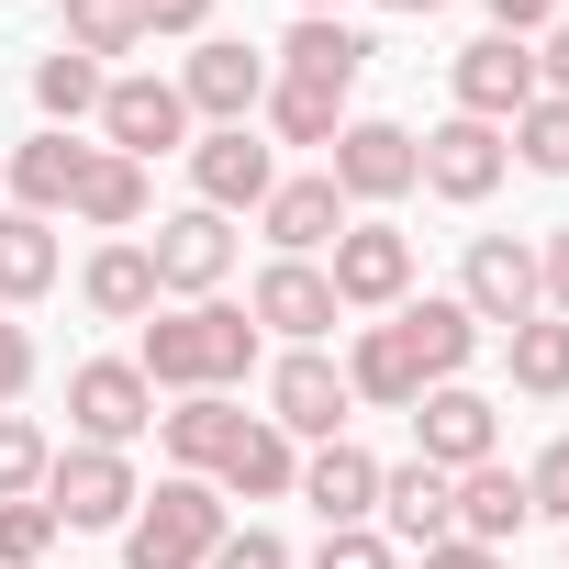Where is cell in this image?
<instances>
[{
    "label": "cell",
    "mask_w": 569,
    "mask_h": 569,
    "mask_svg": "<svg viewBox=\"0 0 569 569\" xmlns=\"http://www.w3.org/2000/svg\"><path fill=\"white\" fill-rule=\"evenodd\" d=\"M146 391H234L246 369H257V313H234V302H179V313H157L146 325Z\"/></svg>",
    "instance_id": "cell-1"
},
{
    "label": "cell",
    "mask_w": 569,
    "mask_h": 569,
    "mask_svg": "<svg viewBox=\"0 0 569 569\" xmlns=\"http://www.w3.org/2000/svg\"><path fill=\"white\" fill-rule=\"evenodd\" d=\"M223 536H234V525H223V491L190 480V469H168V480L146 491V513L123 525V569H212Z\"/></svg>",
    "instance_id": "cell-2"
},
{
    "label": "cell",
    "mask_w": 569,
    "mask_h": 569,
    "mask_svg": "<svg viewBox=\"0 0 569 569\" xmlns=\"http://www.w3.org/2000/svg\"><path fill=\"white\" fill-rule=\"evenodd\" d=\"M46 513H57V536L79 525V536H112V525H134V458L123 447H57V469H46V491H34Z\"/></svg>",
    "instance_id": "cell-3"
},
{
    "label": "cell",
    "mask_w": 569,
    "mask_h": 569,
    "mask_svg": "<svg viewBox=\"0 0 569 569\" xmlns=\"http://www.w3.org/2000/svg\"><path fill=\"white\" fill-rule=\"evenodd\" d=\"M502 168H513V146H502V123H469V112H447L436 134H413V179L436 190V201H491L502 190Z\"/></svg>",
    "instance_id": "cell-4"
},
{
    "label": "cell",
    "mask_w": 569,
    "mask_h": 569,
    "mask_svg": "<svg viewBox=\"0 0 569 569\" xmlns=\"http://www.w3.org/2000/svg\"><path fill=\"white\" fill-rule=\"evenodd\" d=\"M347 413H358V391H347V369H336L325 347H291V358L268 369V425L291 436V447H302V436H313V447H336V436H347Z\"/></svg>",
    "instance_id": "cell-5"
},
{
    "label": "cell",
    "mask_w": 569,
    "mask_h": 569,
    "mask_svg": "<svg viewBox=\"0 0 569 569\" xmlns=\"http://www.w3.org/2000/svg\"><path fill=\"white\" fill-rule=\"evenodd\" d=\"M146 268H157V302H212L223 279H234V223L190 201V212H168V223H157Z\"/></svg>",
    "instance_id": "cell-6"
},
{
    "label": "cell",
    "mask_w": 569,
    "mask_h": 569,
    "mask_svg": "<svg viewBox=\"0 0 569 569\" xmlns=\"http://www.w3.org/2000/svg\"><path fill=\"white\" fill-rule=\"evenodd\" d=\"M190 190H201V212H257L268 190H279V146L257 134V123H212L201 146H190Z\"/></svg>",
    "instance_id": "cell-7"
},
{
    "label": "cell",
    "mask_w": 569,
    "mask_h": 569,
    "mask_svg": "<svg viewBox=\"0 0 569 569\" xmlns=\"http://www.w3.org/2000/svg\"><path fill=\"white\" fill-rule=\"evenodd\" d=\"M325 279H336L347 313H402V302H413V234H402V223H347Z\"/></svg>",
    "instance_id": "cell-8"
},
{
    "label": "cell",
    "mask_w": 569,
    "mask_h": 569,
    "mask_svg": "<svg viewBox=\"0 0 569 569\" xmlns=\"http://www.w3.org/2000/svg\"><path fill=\"white\" fill-rule=\"evenodd\" d=\"M458 302H469V325H536L547 302H536V246L525 234H469V257H458Z\"/></svg>",
    "instance_id": "cell-9"
},
{
    "label": "cell",
    "mask_w": 569,
    "mask_h": 569,
    "mask_svg": "<svg viewBox=\"0 0 569 569\" xmlns=\"http://www.w3.org/2000/svg\"><path fill=\"white\" fill-rule=\"evenodd\" d=\"M68 425H79V447H134V436L157 425L146 369H134V358H90V369H68Z\"/></svg>",
    "instance_id": "cell-10"
},
{
    "label": "cell",
    "mask_w": 569,
    "mask_h": 569,
    "mask_svg": "<svg viewBox=\"0 0 569 569\" xmlns=\"http://www.w3.org/2000/svg\"><path fill=\"white\" fill-rule=\"evenodd\" d=\"M246 313H257V336H291V347H325L336 336V279L313 268V257H268L257 268V291H246Z\"/></svg>",
    "instance_id": "cell-11"
},
{
    "label": "cell",
    "mask_w": 569,
    "mask_h": 569,
    "mask_svg": "<svg viewBox=\"0 0 569 569\" xmlns=\"http://www.w3.org/2000/svg\"><path fill=\"white\" fill-rule=\"evenodd\" d=\"M101 146L134 157V168L168 157V146H190V101H179V79H146V68L112 79V90H101Z\"/></svg>",
    "instance_id": "cell-12"
},
{
    "label": "cell",
    "mask_w": 569,
    "mask_h": 569,
    "mask_svg": "<svg viewBox=\"0 0 569 569\" xmlns=\"http://www.w3.org/2000/svg\"><path fill=\"white\" fill-rule=\"evenodd\" d=\"M491 436H502V413H491L469 380H436V391L413 402V458H425V469H447V480H458V469H480V458H491Z\"/></svg>",
    "instance_id": "cell-13"
},
{
    "label": "cell",
    "mask_w": 569,
    "mask_h": 569,
    "mask_svg": "<svg viewBox=\"0 0 569 569\" xmlns=\"http://www.w3.org/2000/svg\"><path fill=\"white\" fill-rule=\"evenodd\" d=\"M325 179L347 190V201H402L413 190V134L402 123H336V146H325Z\"/></svg>",
    "instance_id": "cell-14"
},
{
    "label": "cell",
    "mask_w": 569,
    "mask_h": 569,
    "mask_svg": "<svg viewBox=\"0 0 569 569\" xmlns=\"http://www.w3.org/2000/svg\"><path fill=\"white\" fill-rule=\"evenodd\" d=\"M179 101H190L201 123H246V112L268 101V57L234 46V34H201V57L179 68Z\"/></svg>",
    "instance_id": "cell-15"
},
{
    "label": "cell",
    "mask_w": 569,
    "mask_h": 569,
    "mask_svg": "<svg viewBox=\"0 0 569 569\" xmlns=\"http://www.w3.org/2000/svg\"><path fill=\"white\" fill-rule=\"evenodd\" d=\"M458 112L469 123H513L525 101H536V46H513V34H480V46H458Z\"/></svg>",
    "instance_id": "cell-16"
},
{
    "label": "cell",
    "mask_w": 569,
    "mask_h": 569,
    "mask_svg": "<svg viewBox=\"0 0 569 569\" xmlns=\"http://www.w3.org/2000/svg\"><path fill=\"white\" fill-rule=\"evenodd\" d=\"M358 68H369V34H358V23H336V12H302L291 34H279V68H268V79H302V90L347 101V90H358Z\"/></svg>",
    "instance_id": "cell-17"
},
{
    "label": "cell",
    "mask_w": 569,
    "mask_h": 569,
    "mask_svg": "<svg viewBox=\"0 0 569 569\" xmlns=\"http://www.w3.org/2000/svg\"><path fill=\"white\" fill-rule=\"evenodd\" d=\"M380 525H391L402 547H447V536H458V480H447V469H425V458L380 469Z\"/></svg>",
    "instance_id": "cell-18"
},
{
    "label": "cell",
    "mask_w": 569,
    "mask_h": 569,
    "mask_svg": "<svg viewBox=\"0 0 569 569\" xmlns=\"http://www.w3.org/2000/svg\"><path fill=\"white\" fill-rule=\"evenodd\" d=\"M391 325H402V347H413L425 391H436V380H458V369L480 358V325H469V302H458V291H425V302H402Z\"/></svg>",
    "instance_id": "cell-19"
},
{
    "label": "cell",
    "mask_w": 569,
    "mask_h": 569,
    "mask_svg": "<svg viewBox=\"0 0 569 569\" xmlns=\"http://www.w3.org/2000/svg\"><path fill=\"white\" fill-rule=\"evenodd\" d=\"M302 502L325 513V536H336V525H369V513H380V458L347 447V436L313 447V458H302Z\"/></svg>",
    "instance_id": "cell-20"
},
{
    "label": "cell",
    "mask_w": 569,
    "mask_h": 569,
    "mask_svg": "<svg viewBox=\"0 0 569 569\" xmlns=\"http://www.w3.org/2000/svg\"><path fill=\"white\" fill-rule=\"evenodd\" d=\"M257 223H268L279 257H313V246L347 234V190H336V179H279V190L257 201Z\"/></svg>",
    "instance_id": "cell-21"
},
{
    "label": "cell",
    "mask_w": 569,
    "mask_h": 569,
    "mask_svg": "<svg viewBox=\"0 0 569 569\" xmlns=\"http://www.w3.org/2000/svg\"><path fill=\"white\" fill-rule=\"evenodd\" d=\"M246 425H257V413H234L223 391H190L179 413H157V447H168V458H179L190 480H212V469L234 458V436H246Z\"/></svg>",
    "instance_id": "cell-22"
},
{
    "label": "cell",
    "mask_w": 569,
    "mask_h": 569,
    "mask_svg": "<svg viewBox=\"0 0 569 569\" xmlns=\"http://www.w3.org/2000/svg\"><path fill=\"white\" fill-rule=\"evenodd\" d=\"M212 491H234V502H291V491H302V447L257 413V425L234 436V458L212 469Z\"/></svg>",
    "instance_id": "cell-23"
},
{
    "label": "cell",
    "mask_w": 569,
    "mask_h": 569,
    "mask_svg": "<svg viewBox=\"0 0 569 569\" xmlns=\"http://www.w3.org/2000/svg\"><path fill=\"white\" fill-rule=\"evenodd\" d=\"M79 302H90L101 325H146V313H157V268H146L134 234H112V246L79 268Z\"/></svg>",
    "instance_id": "cell-24"
},
{
    "label": "cell",
    "mask_w": 569,
    "mask_h": 569,
    "mask_svg": "<svg viewBox=\"0 0 569 569\" xmlns=\"http://www.w3.org/2000/svg\"><path fill=\"white\" fill-rule=\"evenodd\" d=\"M525 469H502V458H480V469H458V536L469 547H502V536H525Z\"/></svg>",
    "instance_id": "cell-25"
},
{
    "label": "cell",
    "mask_w": 569,
    "mask_h": 569,
    "mask_svg": "<svg viewBox=\"0 0 569 569\" xmlns=\"http://www.w3.org/2000/svg\"><path fill=\"white\" fill-rule=\"evenodd\" d=\"M79 168H90V146H68V134H34V146H12V212H68L79 201Z\"/></svg>",
    "instance_id": "cell-26"
},
{
    "label": "cell",
    "mask_w": 569,
    "mask_h": 569,
    "mask_svg": "<svg viewBox=\"0 0 569 569\" xmlns=\"http://www.w3.org/2000/svg\"><path fill=\"white\" fill-rule=\"evenodd\" d=\"M90 234H134L146 223V168L134 157H112V146H90V168H79V201H68Z\"/></svg>",
    "instance_id": "cell-27"
},
{
    "label": "cell",
    "mask_w": 569,
    "mask_h": 569,
    "mask_svg": "<svg viewBox=\"0 0 569 569\" xmlns=\"http://www.w3.org/2000/svg\"><path fill=\"white\" fill-rule=\"evenodd\" d=\"M347 391H358V402H380V413H413V402H425V369H413L402 325H369V336H358V358H347Z\"/></svg>",
    "instance_id": "cell-28"
},
{
    "label": "cell",
    "mask_w": 569,
    "mask_h": 569,
    "mask_svg": "<svg viewBox=\"0 0 569 569\" xmlns=\"http://www.w3.org/2000/svg\"><path fill=\"white\" fill-rule=\"evenodd\" d=\"M46 291H57V223L0 212V302H46Z\"/></svg>",
    "instance_id": "cell-29"
},
{
    "label": "cell",
    "mask_w": 569,
    "mask_h": 569,
    "mask_svg": "<svg viewBox=\"0 0 569 569\" xmlns=\"http://www.w3.org/2000/svg\"><path fill=\"white\" fill-rule=\"evenodd\" d=\"M101 90H112V68H101V57H79V46L34 57V101H46V134H68L79 112H101Z\"/></svg>",
    "instance_id": "cell-30"
},
{
    "label": "cell",
    "mask_w": 569,
    "mask_h": 569,
    "mask_svg": "<svg viewBox=\"0 0 569 569\" xmlns=\"http://www.w3.org/2000/svg\"><path fill=\"white\" fill-rule=\"evenodd\" d=\"M502 358H513V391H525V402H569V325H558V313L513 325Z\"/></svg>",
    "instance_id": "cell-31"
},
{
    "label": "cell",
    "mask_w": 569,
    "mask_h": 569,
    "mask_svg": "<svg viewBox=\"0 0 569 569\" xmlns=\"http://www.w3.org/2000/svg\"><path fill=\"white\" fill-rule=\"evenodd\" d=\"M268 134L279 146H336V123H347V101H325V90H302V79H268Z\"/></svg>",
    "instance_id": "cell-32"
},
{
    "label": "cell",
    "mask_w": 569,
    "mask_h": 569,
    "mask_svg": "<svg viewBox=\"0 0 569 569\" xmlns=\"http://www.w3.org/2000/svg\"><path fill=\"white\" fill-rule=\"evenodd\" d=\"M502 146H513L536 179H569V101H547V90H536V101L502 123Z\"/></svg>",
    "instance_id": "cell-33"
},
{
    "label": "cell",
    "mask_w": 569,
    "mask_h": 569,
    "mask_svg": "<svg viewBox=\"0 0 569 569\" xmlns=\"http://www.w3.org/2000/svg\"><path fill=\"white\" fill-rule=\"evenodd\" d=\"M46 469H57V436H46L34 413H0V502H34Z\"/></svg>",
    "instance_id": "cell-34"
},
{
    "label": "cell",
    "mask_w": 569,
    "mask_h": 569,
    "mask_svg": "<svg viewBox=\"0 0 569 569\" xmlns=\"http://www.w3.org/2000/svg\"><path fill=\"white\" fill-rule=\"evenodd\" d=\"M68 46L79 57H134L146 46V12H134V0H68Z\"/></svg>",
    "instance_id": "cell-35"
},
{
    "label": "cell",
    "mask_w": 569,
    "mask_h": 569,
    "mask_svg": "<svg viewBox=\"0 0 569 569\" xmlns=\"http://www.w3.org/2000/svg\"><path fill=\"white\" fill-rule=\"evenodd\" d=\"M57 547V513L46 502H0V569H34Z\"/></svg>",
    "instance_id": "cell-36"
},
{
    "label": "cell",
    "mask_w": 569,
    "mask_h": 569,
    "mask_svg": "<svg viewBox=\"0 0 569 569\" xmlns=\"http://www.w3.org/2000/svg\"><path fill=\"white\" fill-rule=\"evenodd\" d=\"M525 502L569 525V436H547V447H536V469H525Z\"/></svg>",
    "instance_id": "cell-37"
},
{
    "label": "cell",
    "mask_w": 569,
    "mask_h": 569,
    "mask_svg": "<svg viewBox=\"0 0 569 569\" xmlns=\"http://www.w3.org/2000/svg\"><path fill=\"white\" fill-rule=\"evenodd\" d=\"M313 569H391V536H380V525H336V536L313 547Z\"/></svg>",
    "instance_id": "cell-38"
},
{
    "label": "cell",
    "mask_w": 569,
    "mask_h": 569,
    "mask_svg": "<svg viewBox=\"0 0 569 569\" xmlns=\"http://www.w3.org/2000/svg\"><path fill=\"white\" fill-rule=\"evenodd\" d=\"M212 569H291V547H279L268 525H234V536L212 547Z\"/></svg>",
    "instance_id": "cell-39"
},
{
    "label": "cell",
    "mask_w": 569,
    "mask_h": 569,
    "mask_svg": "<svg viewBox=\"0 0 569 569\" xmlns=\"http://www.w3.org/2000/svg\"><path fill=\"white\" fill-rule=\"evenodd\" d=\"M536 302H547V313L569 325V223H558V234L536 246Z\"/></svg>",
    "instance_id": "cell-40"
},
{
    "label": "cell",
    "mask_w": 569,
    "mask_h": 569,
    "mask_svg": "<svg viewBox=\"0 0 569 569\" xmlns=\"http://www.w3.org/2000/svg\"><path fill=\"white\" fill-rule=\"evenodd\" d=\"M23 391H34V336H23V325H0V413H12Z\"/></svg>",
    "instance_id": "cell-41"
},
{
    "label": "cell",
    "mask_w": 569,
    "mask_h": 569,
    "mask_svg": "<svg viewBox=\"0 0 569 569\" xmlns=\"http://www.w3.org/2000/svg\"><path fill=\"white\" fill-rule=\"evenodd\" d=\"M536 90H547V101H569V12L536 34Z\"/></svg>",
    "instance_id": "cell-42"
},
{
    "label": "cell",
    "mask_w": 569,
    "mask_h": 569,
    "mask_svg": "<svg viewBox=\"0 0 569 569\" xmlns=\"http://www.w3.org/2000/svg\"><path fill=\"white\" fill-rule=\"evenodd\" d=\"M134 12H146V34H201L212 0H134Z\"/></svg>",
    "instance_id": "cell-43"
},
{
    "label": "cell",
    "mask_w": 569,
    "mask_h": 569,
    "mask_svg": "<svg viewBox=\"0 0 569 569\" xmlns=\"http://www.w3.org/2000/svg\"><path fill=\"white\" fill-rule=\"evenodd\" d=\"M547 23H558V0H491V34H513V46L547 34Z\"/></svg>",
    "instance_id": "cell-44"
},
{
    "label": "cell",
    "mask_w": 569,
    "mask_h": 569,
    "mask_svg": "<svg viewBox=\"0 0 569 569\" xmlns=\"http://www.w3.org/2000/svg\"><path fill=\"white\" fill-rule=\"evenodd\" d=\"M425 569H513L502 547H469V536H447V547H425Z\"/></svg>",
    "instance_id": "cell-45"
},
{
    "label": "cell",
    "mask_w": 569,
    "mask_h": 569,
    "mask_svg": "<svg viewBox=\"0 0 569 569\" xmlns=\"http://www.w3.org/2000/svg\"><path fill=\"white\" fill-rule=\"evenodd\" d=\"M380 12H413V23H425V12H447V0H380Z\"/></svg>",
    "instance_id": "cell-46"
},
{
    "label": "cell",
    "mask_w": 569,
    "mask_h": 569,
    "mask_svg": "<svg viewBox=\"0 0 569 569\" xmlns=\"http://www.w3.org/2000/svg\"><path fill=\"white\" fill-rule=\"evenodd\" d=\"M302 12H336V0H302Z\"/></svg>",
    "instance_id": "cell-47"
}]
</instances>
